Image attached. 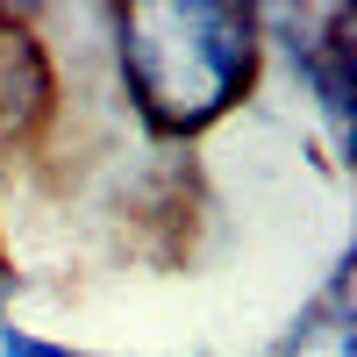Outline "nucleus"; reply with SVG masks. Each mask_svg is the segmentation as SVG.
Segmentation results:
<instances>
[{"instance_id":"7ed1b4c3","label":"nucleus","mask_w":357,"mask_h":357,"mask_svg":"<svg viewBox=\"0 0 357 357\" xmlns=\"http://www.w3.org/2000/svg\"><path fill=\"white\" fill-rule=\"evenodd\" d=\"M343 29H350V22L329 8V36H301V43H286V57H293V72H301L314 114L329 122V143H336V151H350V100H357V79H350V36H343Z\"/></svg>"},{"instance_id":"20e7f679","label":"nucleus","mask_w":357,"mask_h":357,"mask_svg":"<svg viewBox=\"0 0 357 357\" xmlns=\"http://www.w3.org/2000/svg\"><path fill=\"white\" fill-rule=\"evenodd\" d=\"M272 357H357V314H350V279H343V264L329 272V286L293 314V329L272 343Z\"/></svg>"},{"instance_id":"423d86ee","label":"nucleus","mask_w":357,"mask_h":357,"mask_svg":"<svg viewBox=\"0 0 357 357\" xmlns=\"http://www.w3.org/2000/svg\"><path fill=\"white\" fill-rule=\"evenodd\" d=\"M8 279L15 272H8V229H0V293H8Z\"/></svg>"},{"instance_id":"f03ea898","label":"nucleus","mask_w":357,"mask_h":357,"mask_svg":"<svg viewBox=\"0 0 357 357\" xmlns=\"http://www.w3.org/2000/svg\"><path fill=\"white\" fill-rule=\"evenodd\" d=\"M57 122V65L29 15L0 8V143H36Z\"/></svg>"},{"instance_id":"39448f33","label":"nucleus","mask_w":357,"mask_h":357,"mask_svg":"<svg viewBox=\"0 0 357 357\" xmlns=\"http://www.w3.org/2000/svg\"><path fill=\"white\" fill-rule=\"evenodd\" d=\"M0 357H100V350H79V343H50L36 329H15L8 314H0Z\"/></svg>"},{"instance_id":"f257e3e1","label":"nucleus","mask_w":357,"mask_h":357,"mask_svg":"<svg viewBox=\"0 0 357 357\" xmlns=\"http://www.w3.org/2000/svg\"><path fill=\"white\" fill-rule=\"evenodd\" d=\"M100 29L129 114L165 143H193L236 114L272 50L243 0H129L100 8Z\"/></svg>"}]
</instances>
